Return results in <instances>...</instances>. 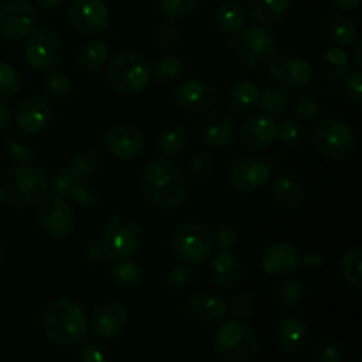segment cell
<instances>
[{
  "label": "cell",
  "instance_id": "3957f363",
  "mask_svg": "<svg viewBox=\"0 0 362 362\" xmlns=\"http://www.w3.org/2000/svg\"><path fill=\"white\" fill-rule=\"evenodd\" d=\"M42 329L55 345L74 346L87 338L88 320L80 303L60 297L46 306L42 315Z\"/></svg>",
  "mask_w": 362,
  "mask_h": 362
},
{
  "label": "cell",
  "instance_id": "e0dca14e",
  "mask_svg": "<svg viewBox=\"0 0 362 362\" xmlns=\"http://www.w3.org/2000/svg\"><path fill=\"white\" fill-rule=\"evenodd\" d=\"M186 315L200 324H216L228 313V303L216 290H197L191 293L184 304Z\"/></svg>",
  "mask_w": 362,
  "mask_h": 362
},
{
  "label": "cell",
  "instance_id": "30bf717a",
  "mask_svg": "<svg viewBox=\"0 0 362 362\" xmlns=\"http://www.w3.org/2000/svg\"><path fill=\"white\" fill-rule=\"evenodd\" d=\"M25 59L35 71L52 73L64 59V39L57 30L48 27L34 28L27 35Z\"/></svg>",
  "mask_w": 362,
  "mask_h": 362
},
{
  "label": "cell",
  "instance_id": "484cf974",
  "mask_svg": "<svg viewBox=\"0 0 362 362\" xmlns=\"http://www.w3.org/2000/svg\"><path fill=\"white\" fill-rule=\"evenodd\" d=\"M304 184L292 170H283L272 179V197L283 209H297L304 202Z\"/></svg>",
  "mask_w": 362,
  "mask_h": 362
},
{
  "label": "cell",
  "instance_id": "836d02e7",
  "mask_svg": "<svg viewBox=\"0 0 362 362\" xmlns=\"http://www.w3.org/2000/svg\"><path fill=\"white\" fill-rule=\"evenodd\" d=\"M163 281H165V286L173 296L180 297L193 290L194 283H197V272H194L193 265H175V267H172L166 272Z\"/></svg>",
  "mask_w": 362,
  "mask_h": 362
},
{
  "label": "cell",
  "instance_id": "e575fe53",
  "mask_svg": "<svg viewBox=\"0 0 362 362\" xmlns=\"http://www.w3.org/2000/svg\"><path fill=\"white\" fill-rule=\"evenodd\" d=\"M276 138L281 141L283 147L288 151H297L304 147L308 141V127L297 119H285L281 124H278Z\"/></svg>",
  "mask_w": 362,
  "mask_h": 362
},
{
  "label": "cell",
  "instance_id": "f5cc1de1",
  "mask_svg": "<svg viewBox=\"0 0 362 362\" xmlns=\"http://www.w3.org/2000/svg\"><path fill=\"white\" fill-rule=\"evenodd\" d=\"M255 308H257V300H255L253 293L250 292L239 293V296L233 297L232 303H230V311H232L233 317L239 318V320L250 318L251 315H253Z\"/></svg>",
  "mask_w": 362,
  "mask_h": 362
},
{
  "label": "cell",
  "instance_id": "83f0119b",
  "mask_svg": "<svg viewBox=\"0 0 362 362\" xmlns=\"http://www.w3.org/2000/svg\"><path fill=\"white\" fill-rule=\"evenodd\" d=\"M110 59L108 42L101 39H90L80 46L76 53V67L85 74H94L106 66Z\"/></svg>",
  "mask_w": 362,
  "mask_h": 362
},
{
  "label": "cell",
  "instance_id": "d6986e66",
  "mask_svg": "<svg viewBox=\"0 0 362 362\" xmlns=\"http://www.w3.org/2000/svg\"><path fill=\"white\" fill-rule=\"evenodd\" d=\"M129 313L126 306L117 300L99 304L90 317V329L99 339H115L126 329Z\"/></svg>",
  "mask_w": 362,
  "mask_h": 362
},
{
  "label": "cell",
  "instance_id": "7a4b0ae2",
  "mask_svg": "<svg viewBox=\"0 0 362 362\" xmlns=\"http://www.w3.org/2000/svg\"><path fill=\"white\" fill-rule=\"evenodd\" d=\"M49 193V179L35 165H16L0 175V202L11 209L37 205Z\"/></svg>",
  "mask_w": 362,
  "mask_h": 362
},
{
  "label": "cell",
  "instance_id": "52a82bcc",
  "mask_svg": "<svg viewBox=\"0 0 362 362\" xmlns=\"http://www.w3.org/2000/svg\"><path fill=\"white\" fill-rule=\"evenodd\" d=\"M172 253L180 264L187 265H204L214 253V235L207 225L198 221L182 223L179 228L173 232Z\"/></svg>",
  "mask_w": 362,
  "mask_h": 362
},
{
  "label": "cell",
  "instance_id": "db71d44e",
  "mask_svg": "<svg viewBox=\"0 0 362 362\" xmlns=\"http://www.w3.org/2000/svg\"><path fill=\"white\" fill-rule=\"evenodd\" d=\"M76 202L80 207L83 209H94L99 204V191L98 187H94L92 184L81 182L74 187V191L71 193V197Z\"/></svg>",
  "mask_w": 362,
  "mask_h": 362
},
{
  "label": "cell",
  "instance_id": "816d5d0a",
  "mask_svg": "<svg viewBox=\"0 0 362 362\" xmlns=\"http://www.w3.org/2000/svg\"><path fill=\"white\" fill-rule=\"evenodd\" d=\"M78 357L81 362H110V350L103 343L90 339L81 343Z\"/></svg>",
  "mask_w": 362,
  "mask_h": 362
},
{
  "label": "cell",
  "instance_id": "7bdbcfd3",
  "mask_svg": "<svg viewBox=\"0 0 362 362\" xmlns=\"http://www.w3.org/2000/svg\"><path fill=\"white\" fill-rule=\"evenodd\" d=\"M361 265H362V250L361 247H352V250L346 251L341 258V265H339L345 281L356 290L362 288Z\"/></svg>",
  "mask_w": 362,
  "mask_h": 362
},
{
  "label": "cell",
  "instance_id": "b9f144b4",
  "mask_svg": "<svg viewBox=\"0 0 362 362\" xmlns=\"http://www.w3.org/2000/svg\"><path fill=\"white\" fill-rule=\"evenodd\" d=\"M112 278L122 288H133V286L140 285L144 271L136 262L117 260V264L112 267Z\"/></svg>",
  "mask_w": 362,
  "mask_h": 362
},
{
  "label": "cell",
  "instance_id": "f907efd6",
  "mask_svg": "<svg viewBox=\"0 0 362 362\" xmlns=\"http://www.w3.org/2000/svg\"><path fill=\"white\" fill-rule=\"evenodd\" d=\"M341 349L331 336H322L315 345V362H341Z\"/></svg>",
  "mask_w": 362,
  "mask_h": 362
},
{
  "label": "cell",
  "instance_id": "d6a6232c",
  "mask_svg": "<svg viewBox=\"0 0 362 362\" xmlns=\"http://www.w3.org/2000/svg\"><path fill=\"white\" fill-rule=\"evenodd\" d=\"M290 92L285 88H279L276 85H267V87L260 88V98H258V105H260L262 112L269 117L283 115L288 110Z\"/></svg>",
  "mask_w": 362,
  "mask_h": 362
},
{
  "label": "cell",
  "instance_id": "4fadbf2b",
  "mask_svg": "<svg viewBox=\"0 0 362 362\" xmlns=\"http://www.w3.org/2000/svg\"><path fill=\"white\" fill-rule=\"evenodd\" d=\"M272 165L258 154H247L235 159L228 170V182L239 193H253L271 180Z\"/></svg>",
  "mask_w": 362,
  "mask_h": 362
},
{
  "label": "cell",
  "instance_id": "bcb514c9",
  "mask_svg": "<svg viewBox=\"0 0 362 362\" xmlns=\"http://www.w3.org/2000/svg\"><path fill=\"white\" fill-rule=\"evenodd\" d=\"M21 90V76L11 64L0 62V99L7 101Z\"/></svg>",
  "mask_w": 362,
  "mask_h": 362
},
{
  "label": "cell",
  "instance_id": "9f6ffc18",
  "mask_svg": "<svg viewBox=\"0 0 362 362\" xmlns=\"http://www.w3.org/2000/svg\"><path fill=\"white\" fill-rule=\"evenodd\" d=\"M345 94L357 108L362 106V73L356 71V73L349 74L345 81Z\"/></svg>",
  "mask_w": 362,
  "mask_h": 362
},
{
  "label": "cell",
  "instance_id": "f546056e",
  "mask_svg": "<svg viewBox=\"0 0 362 362\" xmlns=\"http://www.w3.org/2000/svg\"><path fill=\"white\" fill-rule=\"evenodd\" d=\"M247 21V11L239 0H225L216 9V23L225 34H239Z\"/></svg>",
  "mask_w": 362,
  "mask_h": 362
},
{
  "label": "cell",
  "instance_id": "8fae6325",
  "mask_svg": "<svg viewBox=\"0 0 362 362\" xmlns=\"http://www.w3.org/2000/svg\"><path fill=\"white\" fill-rule=\"evenodd\" d=\"M35 221L48 239L66 240L74 230V214L66 200L49 191L37 204Z\"/></svg>",
  "mask_w": 362,
  "mask_h": 362
},
{
  "label": "cell",
  "instance_id": "d4e9b609",
  "mask_svg": "<svg viewBox=\"0 0 362 362\" xmlns=\"http://www.w3.org/2000/svg\"><path fill=\"white\" fill-rule=\"evenodd\" d=\"M260 265L267 274H290L300 267V255L292 243H274L264 251Z\"/></svg>",
  "mask_w": 362,
  "mask_h": 362
},
{
  "label": "cell",
  "instance_id": "6da1fadb",
  "mask_svg": "<svg viewBox=\"0 0 362 362\" xmlns=\"http://www.w3.org/2000/svg\"><path fill=\"white\" fill-rule=\"evenodd\" d=\"M140 189L154 207L163 211L179 209L187 197L182 170L170 159H154L141 170Z\"/></svg>",
  "mask_w": 362,
  "mask_h": 362
},
{
  "label": "cell",
  "instance_id": "5bb4252c",
  "mask_svg": "<svg viewBox=\"0 0 362 362\" xmlns=\"http://www.w3.org/2000/svg\"><path fill=\"white\" fill-rule=\"evenodd\" d=\"M272 83L285 90H303L313 83V67L308 60L292 55H276L267 66Z\"/></svg>",
  "mask_w": 362,
  "mask_h": 362
},
{
  "label": "cell",
  "instance_id": "91938a15",
  "mask_svg": "<svg viewBox=\"0 0 362 362\" xmlns=\"http://www.w3.org/2000/svg\"><path fill=\"white\" fill-rule=\"evenodd\" d=\"M11 124V112L4 103H0V136L7 131Z\"/></svg>",
  "mask_w": 362,
  "mask_h": 362
},
{
  "label": "cell",
  "instance_id": "ba28073f",
  "mask_svg": "<svg viewBox=\"0 0 362 362\" xmlns=\"http://www.w3.org/2000/svg\"><path fill=\"white\" fill-rule=\"evenodd\" d=\"M313 144L324 158L332 161H345L357 151V136L352 127L341 119L329 117L315 127Z\"/></svg>",
  "mask_w": 362,
  "mask_h": 362
},
{
  "label": "cell",
  "instance_id": "8992f818",
  "mask_svg": "<svg viewBox=\"0 0 362 362\" xmlns=\"http://www.w3.org/2000/svg\"><path fill=\"white\" fill-rule=\"evenodd\" d=\"M258 336L247 322L233 318L218 327L214 334V352L225 362H247L258 354Z\"/></svg>",
  "mask_w": 362,
  "mask_h": 362
},
{
  "label": "cell",
  "instance_id": "f1b7e54d",
  "mask_svg": "<svg viewBox=\"0 0 362 362\" xmlns=\"http://www.w3.org/2000/svg\"><path fill=\"white\" fill-rule=\"evenodd\" d=\"M290 0H247L250 16L264 27L278 25L286 16Z\"/></svg>",
  "mask_w": 362,
  "mask_h": 362
},
{
  "label": "cell",
  "instance_id": "cb8c5ba5",
  "mask_svg": "<svg viewBox=\"0 0 362 362\" xmlns=\"http://www.w3.org/2000/svg\"><path fill=\"white\" fill-rule=\"evenodd\" d=\"M310 341V331L300 318L285 317L276 324V345L283 354L300 356Z\"/></svg>",
  "mask_w": 362,
  "mask_h": 362
},
{
  "label": "cell",
  "instance_id": "9c48e42d",
  "mask_svg": "<svg viewBox=\"0 0 362 362\" xmlns=\"http://www.w3.org/2000/svg\"><path fill=\"white\" fill-rule=\"evenodd\" d=\"M228 42L239 49L240 59L257 73L267 69L269 62L278 55V39L264 25L244 27L235 42L232 39Z\"/></svg>",
  "mask_w": 362,
  "mask_h": 362
},
{
  "label": "cell",
  "instance_id": "ee69618b",
  "mask_svg": "<svg viewBox=\"0 0 362 362\" xmlns=\"http://www.w3.org/2000/svg\"><path fill=\"white\" fill-rule=\"evenodd\" d=\"M216 166H218V159L212 152L207 151H198L194 152L189 158V172L191 175L197 180L204 182L209 180L216 172Z\"/></svg>",
  "mask_w": 362,
  "mask_h": 362
},
{
  "label": "cell",
  "instance_id": "277c9868",
  "mask_svg": "<svg viewBox=\"0 0 362 362\" xmlns=\"http://www.w3.org/2000/svg\"><path fill=\"white\" fill-rule=\"evenodd\" d=\"M151 62L138 49H120L110 59L106 78L112 88L119 94L131 95L141 92L151 83Z\"/></svg>",
  "mask_w": 362,
  "mask_h": 362
},
{
  "label": "cell",
  "instance_id": "11a10c76",
  "mask_svg": "<svg viewBox=\"0 0 362 362\" xmlns=\"http://www.w3.org/2000/svg\"><path fill=\"white\" fill-rule=\"evenodd\" d=\"M216 246H219L221 251H232V247L237 244V232L230 223H218L216 228L212 230Z\"/></svg>",
  "mask_w": 362,
  "mask_h": 362
},
{
  "label": "cell",
  "instance_id": "4316f807",
  "mask_svg": "<svg viewBox=\"0 0 362 362\" xmlns=\"http://www.w3.org/2000/svg\"><path fill=\"white\" fill-rule=\"evenodd\" d=\"M260 87L250 80H239L228 87L225 92V103L232 112L247 113L258 105Z\"/></svg>",
  "mask_w": 362,
  "mask_h": 362
},
{
  "label": "cell",
  "instance_id": "be15d7a7",
  "mask_svg": "<svg viewBox=\"0 0 362 362\" xmlns=\"http://www.w3.org/2000/svg\"><path fill=\"white\" fill-rule=\"evenodd\" d=\"M4 260H6V251H4L2 244H0V265L4 264Z\"/></svg>",
  "mask_w": 362,
  "mask_h": 362
},
{
  "label": "cell",
  "instance_id": "681fc988",
  "mask_svg": "<svg viewBox=\"0 0 362 362\" xmlns=\"http://www.w3.org/2000/svg\"><path fill=\"white\" fill-rule=\"evenodd\" d=\"M156 41H158L159 48L165 52H172L177 46L182 42V28L175 23V21L168 20L159 27L158 34H156Z\"/></svg>",
  "mask_w": 362,
  "mask_h": 362
},
{
  "label": "cell",
  "instance_id": "ac0fdd59",
  "mask_svg": "<svg viewBox=\"0 0 362 362\" xmlns=\"http://www.w3.org/2000/svg\"><path fill=\"white\" fill-rule=\"evenodd\" d=\"M216 99H218L216 88L209 81L204 80L182 81L177 87L175 94H173L175 105L184 113H189V115H197V113H204L211 110L214 106Z\"/></svg>",
  "mask_w": 362,
  "mask_h": 362
},
{
  "label": "cell",
  "instance_id": "6f0895ef",
  "mask_svg": "<svg viewBox=\"0 0 362 362\" xmlns=\"http://www.w3.org/2000/svg\"><path fill=\"white\" fill-rule=\"evenodd\" d=\"M35 4H37V9L42 11V13H55L66 4V0H35Z\"/></svg>",
  "mask_w": 362,
  "mask_h": 362
},
{
  "label": "cell",
  "instance_id": "4dcf8cb0",
  "mask_svg": "<svg viewBox=\"0 0 362 362\" xmlns=\"http://www.w3.org/2000/svg\"><path fill=\"white\" fill-rule=\"evenodd\" d=\"M325 34L339 46H349L357 37V25L349 14L332 13L325 20Z\"/></svg>",
  "mask_w": 362,
  "mask_h": 362
},
{
  "label": "cell",
  "instance_id": "c3c4849f",
  "mask_svg": "<svg viewBox=\"0 0 362 362\" xmlns=\"http://www.w3.org/2000/svg\"><path fill=\"white\" fill-rule=\"evenodd\" d=\"M45 90L55 101H67L73 94V85L66 74L49 73V76L45 81Z\"/></svg>",
  "mask_w": 362,
  "mask_h": 362
},
{
  "label": "cell",
  "instance_id": "8d00e7d4",
  "mask_svg": "<svg viewBox=\"0 0 362 362\" xmlns=\"http://www.w3.org/2000/svg\"><path fill=\"white\" fill-rule=\"evenodd\" d=\"M184 62L175 55L161 57L156 64H152L151 74L156 81L163 85H172L184 76Z\"/></svg>",
  "mask_w": 362,
  "mask_h": 362
},
{
  "label": "cell",
  "instance_id": "60d3db41",
  "mask_svg": "<svg viewBox=\"0 0 362 362\" xmlns=\"http://www.w3.org/2000/svg\"><path fill=\"white\" fill-rule=\"evenodd\" d=\"M308 288L300 279H285L279 286V300H281L283 308L288 311H296L303 306L306 300Z\"/></svg>",
  "mask_w": 362,
  "mask_h": 362
},
{
  "label": "cell",
  "instance_id": "6125c7cd",
  "mask_svg": "<svg viewBox=\"0 0 362 362\" xmlns=\"http://www.w3.org/2000/svg\"><path fill=\"white\" fill-rule=\"evenodd\" d=\"M362 41L359 37H356L354 41V55H356V64L357 67H362Z\"/></svg>",
  "mask_w": 362,
  "mask_h": 362
},
{
  "label": "cell",
  "instance_id": "7dc6e473",
  "mask_svg": "<svg viewBox=\"0 0 362 362\" xmlns=\"http://www.w3.org/2000/svg\"><path fill=\"white\" fill-rule=\"evenodd\" d=\"M198 6V0H159V13L166 20H182L187 18Z\"/></svg>",
  "mask_w": 362,
  "mask_h": 362
},
{
  "label": "cell",
  "instance_id": "74e56055",
  "mask_svg": "<svg viewBox=\"0 0 362 362\" xmlns=\"http://www.w3.org/2000/svg\"><path fill=\"white\" fill-rule=\"evenodd\" d=\"M4 154L14 165H30L34 161V145L23 134H11L4 141Z\"/></svg>",
  "mask_w": 362,
  "mask_h": 362
},
{
  "label": "cell",
  "instance_id": "ab89813d",
  "mask_svg": "<svg viewBox=\"0 0 362 362\" xmlns=\"http://www.w3.org/2000/svg\"><path fill=\"white\" fill-rule=\"evenodd\" d=\"M69 163L78 170L81 179L87 180L90 177H94L103 168V165H105V156H103V152L99 148H85L83 152L74 156Z\"/></svg>",
  "mask_w": 362,
  "mask_h": 362
},
{
  "label": "cell",
  "instance_id": "7402d4cb",
  "mask_svg": "<svg viewBox=\"0 0 362 362\" xmlns=\"http://www.w3.org/2000/svg\"><path fill=\"white\" fill-rule=\"evenodd\" d=\"M16 124L28 134H37L52 124V108L39 95H27L16 106Z\"/></svg>",
  "mask_w": 362,
  "mask_h": 362
},
{
  "label": "cell",
  "instance_id": "680465c9",
  "mask_svg": "<svg viewBox=\"0 0 362 362\" xmlns=\"http://www.w3.org/2000/svg\"><path fill=\"white\" fill-rule=\"evenodd\" d=\"M322 257L318 253H308L306 257H300V265H306L308 269H318L322 265Z\"/></svg>",
  "mask_w": 362,
  "mask_h": 362
},
{
  "label": "cell",
  "instance_id": "94428289",
  "mask_svg": "<svg viewBox=\"0 0 362 362\" xmlns=\"http://www.w3.org/2000/svg\"><path fill=\"white\" fill-rule=\"evenodd\" d=\"M331 4L341 11H356L359 7L361 0H331Z\"/></svg>",
  "mask_w": 362,
  "mask_h": 362
},
{
  "label": "cell",
  "instance_id": "2e32d148",
  "mask_svg": "<svg viewBox=\"0 0 362 362\" xmlns=\"http://www.w3.org/2000/svg\"><path fill=\"white\" fill-rule=\"evenodd\" d=\"M106 151L120 161L136 159L145 148V134L131 122H117L105 133Z\"/></svg>",
  "mask_w": 362,
  "mask_h": 362
},
{
  "label": "cell",
  "instance_id": "9a60e30c",
  "mask_svg": "<svg viewBox=\"0 0 362 362\" xmlns=\"http://www.w3.org/2000/svg\"><path fill=\"white\" fill-rule=\"evenodd\" d=\"M37 25V9L28 0H6L0 4V35L18 41L30 34Z\"/></svg>",
  "mask_w": 362,
  "mask_h": 362
},
{
  "label": "cell",
  "instance_id": "44dd1931",
  "mask_svg": "<svg viewBox=\"0 0 362 362\" xmlns=\"http://www.w3.org/2000/svg\"><path fill=\"white\" fill-rule=\"evenodd\" d=\"M276 131H278V122L274 117L257 113L240 124L239 140L247 151L260 152L276 140Z\"/></svg>",
  "mask_w": 362,
  "mask_h": 362
},
{
  "label": "cell",
  "instance_id": "f35d334b",
  "mask_svg": "<svg viewBox=\"0 0 362 362\" xmlns=\"http://www.w3.org/2000/svg\"><path fill=\"white\" fill-rule=\"evenodd\" d=\"M81 182H83V179H81V175L78 173V170L74 168L71 163H67V165H64L62 168L55 173L53 180L49 182V191L60 198H69L71 193L74 191V187Z\"/></svg>",
  "mask_w": 362,
  "mask_h": 362
},
{
  "label": "cell",
  "instance_id": "603a6c76",
  "mask_svg": "<svg viewBox=\"0 0 362 362\" xmlns=\"http://www.w3.org/2000/svg\"><path fill=\"white\" fill-rule=\"evenodd\" d=\"M209 279L221 290H235L244 279L243 262L232 251H219L209 264Z\"/></svg>",
  "mask_w": 362,
  "mask_h": 362
},
{
  "label": "cell",
  "instance_id": "5b68a950",
  "mask_svg": "<svg viewBox=\"0 0 362 362\" xmlns=\"http://www.w3.org/2000/svg\"><path fill=\"white\" fill-rule=\"evenodd\" d=\"M101 247L113 260H131L144 250V230L127 214H115L106 221L101 233Z\"/></svg>",
  "mask_w": 362,
  "mask_h": 362
},
{
  "label": "cell",
  "instance_id": "f6af8a7d",
  "mask_svg": "<svg viewBox=\"0 0 362 362\" xmlns=\"http://www.w3.org/2000/svg\"><path fill=\"white\" fill-rule=\"evenodd\" d=\"M290 103H292L293 112H296L303 120H315L320 117L322 112H324L322 101L317 98V94H311V92L296 95V99Z\"/></svg>",
  "mask_w": 362,
  "mask_h": 362
},
{
  "label": "cell",
  "instance_id": "7c38bea8",
  "mask_svg": "<svg viewBox=\"0 0 362 362\" xmlns=\"http://www.w3.org/2000/svg\"><path fill=\"white\" fill-rule=\"evenodd\" d=\"M67 20L78 34L98 37L108 30L110 11L103 0H71Z\"/></svg>",
  "mask_w": 362,
  "mask_h": 362
},
{
  "label": "cell",
  "instance_id": "ffe728a7",
  "mask_svg": "<svg viewBox=\"0 0 362 362\" xmlns=\"http://www.w3.org/2000/svg\"><path fill=\"white\" fill-rule=\"evenodd\" d=\"M202 140L211 151H223L233 141L237 122L226 110H212L202 120Z\"/></svg>",
  "mask_w": 362,
  "mask_h": 362
},
{
  "label": "cell",
  "instance_id": "1f68e13d",
  "mask_svg": "<svg viewBox=\"0 0 362 362\" xmlns=\"http://www.w3.org/2000/svg\"><path fill=\"white\" fill-rule=\"evenodd\" d=\"M187 141H189V133H187L186 127L179 122L166 124V126L159 131V151L165 156H168V158L182 154Z\"/></svg>",
  "mask_w": 362,
  "mask_h": 362
},
{
  "label": "cell",
  "instance_id": "d590c367",
  "mask_svg": "<svg viewBox=\"0 0 362 362\" xmlns=\"http://www.w3.org/2000/svg\"><path fill=\"white\" fill-rule=\"evenodd\" d=\"M322 69L332 80H343L352 69L350 55L343 48H329L322 57Z\"/></svg>",
  "mask_w": 362,
  "mask_h": 362
}]
</instances>
